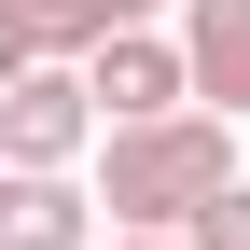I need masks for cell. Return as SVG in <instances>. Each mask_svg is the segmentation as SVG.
Segmentation results:
<instances>
[{
    "instance_id": "cell-3",
    "label": "cell",
    "mask_w": 250,
    "mask_h": 250,
    "mask_svg": "<svg viewBox=\"0 0 250 250\" xmlns=\"http://www.w3.org/2000/svg\"><path fill=\"white\" fill-rule=\"evenodd\" d=\"M83 98H98V139H111V125L195 111V83H181V42H167V28H111V42L83 56Z\"/></svg>"
},
{
    "instance_id": "cell-7",
    "label": "cell",
    "mask_w": 250,
    "mask_h": 250,
    "mask_svg": "<svg viewBox=\"0 0 250 250\" xmlns=\"http://www.w3.org/2000/svg\"><path fill=\"white\" fill-rule=\"evenodd\" d=\"M181 250H250V181H223V195L181 223Z\"/></svg>"
},
{
    "instance_id": "cell-4",
    "label": "cell",
    "mask_w": 250,
    "mask_h": 250,
    "mask_svg": "<svg viewBox=\"0 0 250 250\" xmlns=\"http://www.w3.org/2000/svg\"><path fill=\"white\" fill-rule=\"evenodd\" d=\"M181 83H195V111L250 125V0H181Z\"/></svg>"
},
{
    "instance_id": "cell-6",
    "label": "cell",
    "mask_w": 250,
    "mask_h": 250,
    "mask_svg": "<svg viewBox=\"0 0 250 250\" xmlns=\"http://www.w3.org/2000/svg\"><path fill=\"white\" fill-rule=\"evenodd\" d=\"M28 14H42V56H70V70H83L111 28H153L167 0H28Z\"/></svg>"
},
{
    "instance_id": "cell-5",
    "label": "cell",
    "mask_w": 250,
    "mask_h": 250,
    "mask_svg": "<svg viewBox=\"0 0 250 250\" xmlns=\"http://www.w3.org/2000/svg\"><path fill=\"white\" fill-rule=\"evenodd\" d=\"M0 250H98V195L56 167H0Z\"/></svg>"
},
{
    "instance_id": "cell-9",
    "label": "cell",
    "mask_w": 250,
    "mask_h": 250,
    "mask_svg": "<svg viewBox=\"0 0 250 250\" xmlns=\"http://www.w3.org/2000/svg\"><path fill=\"white\" fill-rule=\"evenodd\" d=\"M111 250H181V236H111Z\"/></svg>"
},
{
    "instance_id": "cell-1",
    "label": "cell",
    "mask_w": 250,
    "mask_h": 250,
    "mask_svg": "<svg viewBox=\"0 0 250 250\" xmlns=\"http://www.w3.org/2000/svg\"><path fill=\"white\" fill-rule=\"evenodd\" d=\"M223 181H236V125H223V111L111 125V153H98V208H111V236H167V223H195Z\"/></svg>"
},
{
    "instance_id": "cell-8",
    "label": "cell",
    "mask_w": 250,
    "mask_h": 250,
    "mask_svg": "<svg viewBox=\"0 0 250 250\" xmlns=\"http://www.w3.org/2000/svg\"><path fill=\"white\" fill-rule=\"evenodd\" d=\"M42 70V14H28V0H0V83H28Z\"/></svg>"
},
{
    "instance_id": "cell-2",
    "label": "cell",
    "mask_w": 250,
    "mask_h": 250,
    "mask_svg": "<svg viewBox=\"0 0 250 250\" xmlns=\"http://www.w3.org/2000/svg\"><path fill=\"white\" fill-rule=\"evenodd\" d=\"M83 139H98V98H83L70 56H42L28 83H0V167H83Z\"/></svg>"
}]
</instances>
